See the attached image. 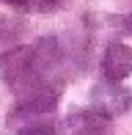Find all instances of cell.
<instances>
[{
	"mask_svg": "<svg viewBox=\"0 0 132 135\" xmlns=\"http://www.w3.org/2000/svg\"><path fill=\"white\" fill-rule=\"evenodd\" d=\"M129 102H132L129 91H124L121 85L113 83V80H102V83L94 85V91H91V110H97L107 121H110L113 116H121L124 110L129 108Z\"/></svg>",
	"mask_w": 132,
	"mask_h": 135,
	"instance_id": "1",
	"label": "cell"
},
{
	"mask_svg": "<svg viewBox=\"0 0 132 135\" xmlns=\"http://www.w3.org/2000/svg\"><path fill=\"white\" fill-rule=\"evenodd\" d=\"M102 72H105V80H113V83H121L124 77H129L132 75V47L121 44V41H113L105 50Z\"/></svg>",
	"mask_w": 132,
	"mask_h": 135,
	"instance_id": "2",
	"label": "cell"
},
{
	"mask_svg": "<svg viewBox=\"0 0 132 135\" xmlns=\"http://www.w3.org/2000/svg\"><path fill=\"white\" fill-rule=\"evenodd\" d=\"M69 132L72 135H105L107 119L99 116L97 110H80L69 116Z\"/></svg>",
	"mask_w": 132,
	"mask_h": 135,
	"instance_id": "3",
	"label": "cell"
},
{
	"mask_svg": "<svg viewBox=\"0 0 132 135\" xmlns=\"http://www.w3.org/2000/svg\"><path fill=\"white\" fill-rule=\"evenodd\" d=\"M11 8L22 11V14H41V11H50L58 6V0H6Z\"/></svg>",
	"mask_w": 132,
	"mask_h": 135,
	"instance_id": "4",
	"label": "cell"
},
{
	"mask_svg": "<svg viewBox=\"0 0 132 135\" xmlns=\"http://www.w3.org/2000/svg\"><path fill=\"white\" fill-rule=\"evenodd\" d=\"M17 36H19V22L11 17H0V55L8 52V44H14Z\"/></svg>",
	"mask_w": 132,
	"mask_h": 135,
	"instance_id": "5",
	"label": "cell"
},
{
	"mask_svg": "<svg viewBox=\"0 0 132 135\" xmlns=\"http://www.w3.org/2000/svg\"><path fill=\"white\" fill-rule=\"evenodd\" d=\"M17 135H55V124H52V121H44L41 116H36V119H28L25 124L17 130Z\"/></svg>",
	"mask_w": 132,
	"mask_h": 135,
	"instance_id": "6",
	"label": "cell"
},
{
	"mask_svg": "<svg viewBox=\"0 0 132 135\" xmlns=\"http://www.w3.org/2000/svg\"><path fill=\"white\" fill-rule=\"evenodd\" d=\"M127 28L132 30V11H129V14H127Z\"/></svg>",
	"mask_w": 132,
	"mask_h": 135,
	"instance_id": "7",
	"label": "cell"
}]
</instances>
